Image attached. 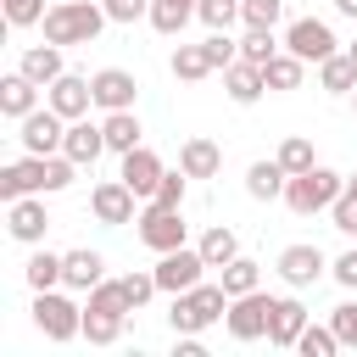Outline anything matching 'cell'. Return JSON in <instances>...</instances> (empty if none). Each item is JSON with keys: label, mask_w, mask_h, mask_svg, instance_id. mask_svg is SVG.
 Wrapping results in <instances>:
<instances>
[{"label": "cell", "mask_w": 357, "mask_h": 357, "mask_svg": "<svg viewBox=\"0 0 357 357\" xmlns=\"http://www.w3.org/2000/svg\"><path fill=\"white\" fill-rule=\"evenodd\" d=\"M106 22H112L106 6H95V0H61V6L45 11V39L61 45V50L67 45H95Z\"/></svg>", "instance_id": "obj_1"}, {"label": "cell", "mask_w": 357, "mask_h": 357, "mask_svg": "<svg viewBox=\"0 0 357 357\" xmlns=\"http://www.w3.org/2000/svg\"><path fill=\"white\" fill-rule=\"evenodd\" d=\"M223 312H229V290L201 279V284H190V290H178V296H173L167 324H173V335H201V329H212Z\"/></svg>", "instance_id": "obj_2"}, {"label": "cell", "mask_w": 357, "mask_h": 357, "mask_svg": "<svg viewBox=\"0 0 357 357\" xmlns=\"http://www.w3.org/2000/svg\"><path fill=\"white\" fill-rule=\"evenodd\" d=\"M346 190V173H335V167H307V173H290V184H284V206L296 212V218H312V212H329L335 206V195Z\"/></svg>", "instance_id": "obj_3"}, {"label": "cell", "mask_w": 357, "mask_h": 357, "mask_svg": "<svg viewBox=\"0 0 357 357\" xmlns=\"http://www.w3.org/2000/svg\"><path fill=\"white\" fill-rule=\"evenodd\" d=\"M33 329H39L45 340L67 346V340L84 335V307H78L61 284H56V290H33Z\"/></svg>", "instance_id": "obj_4"}, {"label": "cell", "mask_w": 357, "mask_h": 357, "mask_svg": "<svg viewBox=\"0 0 357 357\" xmlns=\"http://www.w3.org/2000/svg\"><path fill=\"white\" fill-rule=\"evenodd\" d=\"M268 318H273V296L251 290V296H234V301H229L223 329H229V340L251 346V340H268Z\"/></svg>", "instance_id": "obj_5"}, {"label": "cell", "mask_w": 357, "mask_h": 357, "mask_svg": "<svg viewBox=\"0 0 357 357\" xmlns=\"http://www.w3.org/2000/svg\"><path fill=\"white\" fill-rule=\"evenodd\" d=\"M139 229V245H151L156 257L162 251H173V245H184V206H162V201H145V212L134 218Z\"/></svg>", "instance_id": "obj_6"}, {"label": "cell", "mask_w": 357, "mask_h": 357, "mask_svg": "<svg viewBox=\"0 0 357 357\" xmlns=\"http://www.w3.org/2000/svg\"><path fill=\"white\" fill-rule=\"evenodd\" d=\"M17 139H22V151H33V156H56L61 139H67V117H61L56 106H33V112L17 123Z\"/></svg>", "instance_id": "obj_7"}, {"label": "cell", "mask_w": 357, "mask_h": 357, "mask_svg": "<svg viewBox=\"0 0 357 357\" xmlns=\"http://www.w3.org/2000/svg\"><path fill=\"white\" fill-rule=\"evenodd\" d=\"M156 284L167 290V296H178V290H190V284H201V273H206V257H201V245H173V251H162L156 257Z\"/></svg>", "instance_id": "obj_8"}, {"label": "cell", "mask_w": 357, "mask_h": 357, "mask_svg": "<svg viewBox=\"0 0 357 357\" xmlns=\"http://www.w3.org/2000/svg\"><path fill=\"white\" fill-rule=\"evenodd\" d=\"M284 50H296L301 61L318 67V61H329L340 45H335V28H329L324 17H296V22L284 28Z\"/></svg>", "instance_id": "obj_9"}, {"label": "cell", "mask_w": 357, "mask_h": 357, "mask_svg": "<svg viewBox=\"0 0 357 357\" xmlns=\"http://www.w3.org/2000/svg\"><path fill=\"white\" fill-rule=\"evenodd\" d=\"M273 268H279V279H284L290 290H307V284H318V279L329 273V257H324L312 240H296V245H284V251H279V262H273Z\"/></svg>", "instance_id": "obj_10"}, {"label": "cell", "mask_w": 357, "mask_h": 357, "mask_svg": "<svg viewBox=\"0 0 357 357\" xmlns=\"http://www.w3.org/2000/svg\"><path fill=\"white\" fill-rule=\"evenodd\" d=\"M134 201H139V195H134L123 178H106V184L89 190V212H95V223H106V229L134 223Z\"/></svg>", "instance_id": "obj_11"}, {"label": "cell", "mask_w": 357, "mask_h": 357, "mask_svg": "<svg viewBox=\"0 0 357 357\" xmlns=\"http://www.w3.org/2000/svg\"><path fill=\"white\" fill-rule=\"evenodd\" d=\"M45 229H50V212L39 195H22V201H6V234L22 240V245H45Z\"/></svg>", "instance_id": "obj_12"}, {"label": "cell", "mask_w": 357, "mask_h": 357, "mask_svg": "<svg viewBox=\"0 0 357 357\" xmlns=\"http://www.w3.org/2000/svg\"><path fill=\"white\" fill-rule=\"evenodd\" d=\"M45 106H56L67 123H73V117H89V106H95V84H89L84 73H61V78L45 89Z\"/></svg>", "instance_id": "obj_13"}, {"label": "cell", "mask_w": 357, "mask_h": 357, "mask_svg": "<svg viewBox=\"0 0 357 357\" xmlns=\"http://www.w3.org/2000/svg\"><path fill=\"white\" fill-rule=\"evenodd\" d=\"M162 173H167V167H162V156H156L151 145H134V151L123 156V173H117V178H123L139 201H151V195H156V184H162Z\"/></svg>", "instance_id": "obj_14"}, {"label": "cell", "mask_w": 357, "mask_h": 357, "mask_svg": "<svg viewBox=\"0 0 357 357\" xmlns=\"http://www.w3.org/2000/svg\"><path fill=\"white\" fill-rule=\"evenodd\" d=\"M312 318H307V307L296 301V296H273V318H268V346H279V351H296V340H301V329H307Z\"/></svg>", "instance_id": "obj_15"}, {"label": "cell", "mask_w": 357, "mask_h": 357, "mask_svg": "<svg viewBox=\"0 0 357 357\" xmlns=\"http://www.w3.org/2000/svg\"><path fill=\"white\" fill-rule=\"evenodd\" d=\"M223 95H229L234 106H257V100L268 95V73H262L257 61H245V56H240V61H229V67H223Z\"/></svg>", "instance_id": "obj_16"}, {"label": "cell", "mask_w": 357, "mask_h": 357, "mask_svg": "<svg viewBox=\"0 0 357 357\" xmlns=\"http://www.w3.org/2000/svg\"><path fill=\"white\" fill-rule=\"evenodd\" d=\"M89 84H95V106H100V112H128V106L139 100L134 73H123V67H100Z\"/></svg>", "instance_id": "obj_17"}, {"label": "cell", "mask_w": 357, "mask_h": 357, "mask_svg": "<svg viewBox=\"0 0 357 357\" xmlns=\"http://www.w3.org/2000/svg\"><path fill=\"white\" fill-rule=\"evenodd\" d=\"M22 195H45V156H22L11 167H0V201H22Z\"/></svg>", "instance_id": "obj_18"}, {"label": "cell", "mask_w": 357, "mask_h": 357, "mask_svg": "<svg viewBox=\"0 0 357 357\" xmlns=\"http://www.w3.org/2000/svg\"><path fill=\"white\" fill-rule=\"evenodd\" d=\"M61 151H67L78 167H95V162H100V151H106V128H100V123H89V117H73V123H67Z\"/></svg>", "instance_id": "obj_19"}, {"label": "cell", "mask_w": 357, "mask_h": 357, "mask_svg": "<svg viewBox=\"0 0 357 357\" xmlns=\"http://www.w3.org/2000/svg\"><path fill=\"white\" fill-rule=\"evenodd\" d=\"M100 279H106V257L100 251H89V245L84 251H61V284L67 290H84L89 296Z\"/></svg>", "instance_id": "obj_20"}, {"label": "cell", "mask_w": 357, "mask_h": 357, "mask_svg": "<svg viewBox=\"0 0 357 357\" xmlns=\"http://www.w3.org/2000/svg\"><path fill=\"white\" fill-rule=\"evenodd\" d=\"M33 106H39V84H33L22 67H17V73H6V78H0V112H6L11 123H22Z\"/></svg>", "instance_id": "obj_21"}, {"label": "cell", "mask_w": 357, "mask_h": 357, "mask_svg": "<svg viewBox=\"0 0 357 357\" xmlns=\"http://www.w3.org/2000/svg\"><path fill=\"white\" fill-rule=\"evenodd\" d=\"M17 67H22V73H28V78H33L39 89H50V84H56V78L67 73V61H61V45H50V39H45V45H28Z\"/></svg>", "instance_id": "obj_22"}, {"label": "cell", "mask_w": 357, "mask_h": 357, "mask_svg": "<svg viewBox=\"0 0 357 357\" xmlns=\"http://www.w3.org/2000/svg\"><path fill=\"white\" fill-rule=\"evenodd\" d=\"M284 184H290V173L279 167V156L245 167V195H251V201H284Z\"/></svg>", "instance_id": "obj_23"}, {"label": "cell", "mask_w": 357, "mask_h": 357, "mask_svg": "<svg viewBox=\"0 0 357 357\" xmlns=\"http://www.w3.org/2000/svg\"><path fill=\"white\" fill-rule=\"evenodd\" d=\"M100 128H106V151H117V156H128L134 145H145V128H139L134 106H128V112H106Z\"/></svg>", "instance_id": "obj_24"}, {"label": "cell", "mask_w": 357, "mask_h": 357, "mask_svg": "<svg viewBox=\"0 0 357 357\" xmlns=\"http://www.w3.org/2000/svg\"><path fill=\"white\" fill-rule=\"evenodd\" d=\"M178 167H184L190 178H218L223 151H218L212 139H201V134H195V139H184V145H178Z\"/></svg>", "instance_id": "obj_25"}, {"label": "cell", "mask_w": 357, "mask_h": 357, "mask_svg": "<svg viewBox=\"0 0 357 357\" xmlns=\"http://www.w3.org/2000/svg\"><path fill=\"white\" fill-rule=\"evenodd\" d=\"M167 67H173V78H178V84H201V78H212V73H218V67H212V56H206V39H201V45H178Z\"/></svg>", "instance_id": "obj_26"}, {"label": "cell", "mask_w": 357, "mask_h": 357, "mask_svg": "<svg viewBox=\"0 0 357 357\" xmlns=\"http://www.w3.org/2000/svg\"><path fill=\"white\" fill-rule=\"evenodd\" d=\"M318 89L324 95H351L357 89V61L346 50H335L329 61H318Z\"/></svg>", "instance_id": "obj_27"}, {"label": "cell", "mask_w": 357, "mask_h": 357, "mask_svg": "<svg viewBox=\"0 0 357 357\" xmlns=\"http://www.w3.org/2000/svg\"><path fill=\"white\" fill-rule=\"evenodd\" d=\"M195 6H201V0H151V17H145V22H151L156 33H167V39H178L184 22L195 17Z\"/></svg>", "instance_id": "obj_28"}, {"label": "cell", "mask_w": 357, "mask_h": 357, "mask_svg": "<svg viewBox=\"0 0 357 357\" xmlns=\"http://www.w3.org/2000/svg\"><path fill=\"white\" fill-rule=\"evenodd\" d=\"M262 73H268V89H273V95H290V89H301V78H307V61H301L296 50H279V56H273Z\"/></svg>", "instance_id": "obj_29"}, {"label": "cell", "mask_w": 357, "mask_h": 357, "mask_svg": "<svg viewBox=\"0 0 357 357\" xmlns=\"http://www.w3.org/2000/svg\"><path fill=\"white\" fill-rule=\"evenodd\" d=\"M218 273H223L218 284L229 290V301H234V296H251V290H262V262H251V257H234V262H223Z\"/></svg>", "instance_id": "obj_30"}, {"label": "cell", "mask_w": 357, "mask_h": 357, "mask_svg": "<svg viewBox=\"0 0 357 357\" xmlns=\"http://www.w3.org/2000/svg\"><path fill=\"white\" fill-rule=\"evenodd\" d=\"M201 257H206V268H223V262H234V257H240V234H234L229 223H212V229L201 234Z\"/></svg>", "instance_id": "obj_31"}, {"label": "cell", "mask_w": 357, "mask_h": 357, "mask_svg": "<svg viewBox=\"0 0 357 357\" xmlns=\"http://www.w3.org/2000/svg\"><path fill=\"white\" fill-rule=\"evenodd\" d=\"M22 273H28V290H56L61 284V257L56 251H33Z\"/></svg>", "instance_id": "obj_32"}, {"label": "cell", "mask_w": 357, "mask_h": 357, "mask_svg": "<svg viewBox=\"0 0 357 357\" xmlns=\"http://www.w3.org/2000/svg\"><path fill=\"white\" fill-rule=\"evenodd\" d=\"M296 351H301V357H335V351H340L335 324H307V329H301V340H296Z\"/></svg>", "instance_id": "obj_33"}, {"label": "cell", "mask_w": 357, "mask_h": 357, "mask_svg": "<svg viewBox=\"0 0 357 357\" xmlns=\"http://www.w3.org/2000/svg\"><path fill=\"white\" fill-rule=\"evenodd\" d=\"M279 50H284V45L273 39V28H245V39H240V56H245V61H257V67H268Z\"/></svg>", "instance_id": "obj_34"}, {"label": "cell", "mask_w": 357, "mask_h": 357, "mask_svg": "<svg viewBox=\"0 0 357 357\" xmlns=\"http://www.w3.org/2000/svg\"><path fill=\"white\" fill-rule=\"evenodd\" d=\"M279 167H284V173H307V167H318L312 139H307V134H290V139L279 145Z\"/></svg>", "instance_id": "obj_35"}, {"label": "cell", "mask_w": 357, "mask_h": 357, "mask_svg": "<svg viewBox=\"0 0 357 357\" xmlns=\"http://www.w3.org/2000/svg\"><path fill=\"white\" fill-rule=\"evenodd\" d=\"M284 0H240V22L245 28H279Z\"/></svg>", "instance_id": "obj_36"}, {"label": "cell", "mask_w": 357, "mask_h": 357, "mask_svg": "<svg viewBox=\"0 0 357 357\" xmlns=\"http://www.w3.org/2000/svg\"><path fill=\"white\" fill-rule=\"evenodd\" d=\"M195 17H201L206 28H234V22H240V0H201Z\"/></svg>", "instance_id": "obj_37"}, {"label": "cell", "mask_w": 357, "mask_h": 357, "mask_svg": "<svg viewBox=\"0 0 357 357\" xmlns=\"http://www.w3.org/2000/svg\"><path fill=\"white\" fill-rule=\"evenodd\" d=\"M117 284H123V296H128V307H134V312H139V307L162 290V284H156V273H123Z\"/></svg>", "instance_id": "obj_38"}, {"label": "cell", "mask_w": 357, "mask_h": 357, "mask_svg": "<svg viewBox=\"0 0 357 357\" xmlns=\"http://www.w3.org/2000/svg\"><path fill=\"white\" fill-rule=\"evenodd\" d=\"M6 6V28H33L45 22V0H0Z\"/></svg>", "instance_id": "obj_39"}, {"label": "cell", "mask_w": 357, "mask_h": 357, "mask_svg": "<svg viewBox=\"0 0 357 357\" xmlns=\"http://www.w3.org/2000/svg\"><path fill=\"white\" fill-rule=\"evenodd\" d=\"M329 218H335V229H340V234H357V190H340V195H335V206H329Z\"/></svg>", "instance_id": "obj_40"}, {"label": "cell", "mask_w": 357, "mask_h": 357, "mask_svg": "<svg viewBox=\"0 0 357 357\" xmlns=\"http://www.w3.org/2000/svg\"><path fill=\"white\" fill-rule=\"evenodd\" d=\"M100 6H106V17L123 22V28H134L139 17H151V0H100Z\"/></svg>", "instance_id": "obj_41"}, {"label": "cell", "mask_w": 357, "mask_h": 357, "mask_svg": "<svg viewBox=\"0 0 357 357\" xmlns=\"http://www.w3.org/2000/svg\"><path fill=\"white\" fill-rule=\"evenodd\" d=\"M184 184H190V173L178 167V173H162V184H156V195L151 201H162V206H184Z\"/></svg>", "instance_id": "obj_42"}, {"label": "cell", "mask_w": 357, "mask_h": 357, "mask_svg": "<svg viewBox=\"0 0 357 357\" xmlns=\"http://www.w3.org/2000/svg\"><path fill=\"white\" fill-rule=\"evenodd\" d=\"M329 324H335L340 346H357V301H340V307L329 312Z\"/></svg>", "instance_id": "obj_43"}, {"label": "cell", "mask_w": 357, "mask_h": 357, "mask_svg": "<svg viewBox=\"0 0 357 357\" xmlns=\"http://www.w3.org/2000/svg\"><path fill=\"white\" fill-rule=\"evenodd\" d=\"M329 279H335L340 290H357V245H351V251H340V257L329 262Z\"/></svg>", "instance_id": "obj_44"}, {"label": "cell", "mask_w": 357, "mask_h": 357, "mask_svg": "<svg viewBox=\"0 0 357 357\" xmlns=\"http://www.w3.org/2000/svg\"><path fill=\"white\" fill-rule=\"evenodd\" d=\"M178 357H206V346H201V335H178Z\"/></svg>", "instance_id": "obj_45"}, {"label": "cell", "mask_w": 357, "mask_h": 357, "mask_svg": "<svg viewBox=\"0 0 357 357\" xmlns=\"http://www.w3.org/2000/svg\"><path fill=\"white\" fill-rule=\"evenodd\" d=\"M335 11L340 17H357V0H335Z\"/></svg>", "instance_id": "obj_46"}, {"label": "cell", "mask_w": 357, "mask_h": 357, "mask_svg": "<svg viewBox=\"0 0 357 357\" xmlns=\"http://www.w3.org/2000/svg\"><path fill=\"white\" fill-rule=\"evenodd\" d=\"M346 56H351V61H357V39H351V45H346Z\"/></svg>", "instance_id": "obj_47"}, {"label": "cell", "mask_w": 357, "mask_h": 357, "mask_svg": "<svg viewBox=\"0 0 357 357\" xmlns=\"http://www.w3.org/2000/svg\"><path fill=\"white\" fill-rule=\"evenodd\" d=\"M346 190H357V173H346Z\"/></svg>", "instance_id": "obj_48"}, {"label": "cell", "mask_w": 357, "mask_h": 357, "mask_svg": "<svg viewBox=\"0 0 357 357\" xmlns=\"http://www.w3.org/2000/svg\"><path fill=\"white\" fill-rule=\"evenodd\" d=\"M351 112H357V89H351Z\"/></svg>", "instance_id": "obj_49"}]
</instances>
